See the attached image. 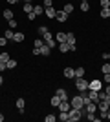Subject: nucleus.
I'll return each mask as SVG.
<instances>
[{"label": "nucleus", "mask_w": 110, "mask_h": 122, "mask_svg": "<svg viewBox=\"0 0 110 122\" xmlns=\"http://www.w3.org/2000/svg\"><path fill=\"white\" fill-rule=\"evenodd\" d=\"M86 118H88V120H92V122H97V120H99V117H95L94 113H86Z\"/></svg>", "instance_id": "29"}, {"label": "nucleus", "mask_w": 110, "mask_h": 122, "mask_svg": "<svg viewBox=\"0 0 110 122\" xmlns=\"http://www.w3.org/2000/svg\"><path fill=\"white\" fill-rule=\"evenodd\" d=\"M101 16H103V18H110V9L108 7H103V9H101V13H99Z\"/></svg>", "instance_id": "24"}, {"label": "nucleus", "mask_w": 110, "mask_h": 122, "mask_svg": "<svg viewBox=\"0 0 110 122\" xmlns=\"http://www.w3.org/2000/svg\"><path fill=\"white\" fill-rule=\"evenodd\" d=\"M108 60H110V53H108Z\"/></svg>", "instance_id": "51"}, {"label": "nucleus", "mask_w": 110, "mask_h": 122, "mask_svg": "<svg viewBox=\"0 0 110 122\" xmlns=\"http://www.w3.org/2000/svg\"><path fill=\"white\" fill-rule=\"evenodd\" d=\"M57 42L59 44H61V42H66V33H63V31L57 33Z\"/></svg>", "instance_id": "25"}, {"label": "nucleus", "mask_w": 110, "mask_h": 122, "mask_svg": "<svg viewBox=\"0 0 110 122\" xmlns=\"http://www.w3.org/2000/svg\"><path fill=\"white\" fill-rule=\"evenodd\" d=\"M59 118H61L63 122H68L70 120V111H61L59 113Z\"/></svg>", "instance_id": "15"}, {"label": "nucleus", "mask_w": 110, "mask_h": 122, "mask_svg": "<svg viewBox=\"0 0 110 122\" xmlns=\"http://www.w3.org/2000/svg\"><path fill=\"white\" fill-rule=\"evenodd\" d=\"M2 120H4V115H2V113H0V122H2Z\"/></svg>", "instance_id": "49"}, {"label": "nucleus", "mask_w": 110, "mask_h": 122, "mask_svg": "<svg viewBox=\"0 0 110 122\" xmlns=\"http://www.w3.org/2000/svg\"><path fill=\"white\" fill-rule=\"evenodd\" d=\"M59 51H61V53H68L70 51V44L68 42H61V44H59Z\"/></svg>", "instance_id": "13"}, {"label": "nucleus", "mask_w": 110, "mask_h": 122, "mask_svg": "<svg viewBox=\"0 0 110 122\" xmlns=\"http://www.w3.org/2000/svg\"><path fill=\"white\" fill-rule=\"evenodd\" d=\"M0 60L7 62V60H9V55H7V53H0Z\"/></svg>", "instance_id": "36"}, {"label": "nucleus", "mask_w": 110, "mask_h": 122, "mask_svg": "<svg viewBox=\"0 0 110 122\" xmlns=\"http://www.w3.org/2000/svg\"><path fill=\"white\" fill-rule=\"evenodd\" d=\"M84 109H86V113H95L97 104H95V102H88V104H84Z\"/></svg>", "instance_id": "7"}, {"label": "nucleus", "mask_w": 110, "mask_h": 122, "mask_svg": "<svg viewBox=\"0 0 110 122\" xmlns=\"http://www.w3.org/2000/svg\"><path fill=\"white\" fill-rule=\"evenodd\" d=\"M17 2H18V0H17Z\"/></svg>", "instance_id": "54"}, {"label": "nucleus", "mask_w": 110, "mask_h": 122, "mask_svg": "<svg viewBox=\"0 0 110 122\" xmlns=\"http://www.w3.org/2000/svg\"><path fill=\"white\" fill-rule=\"evenodd\" d=\"M33 13H35V15H42V13H44V5H33Z\"/></svg>", "instance_id": "16"}, {"label": "nucleus", "mask_w": 110, "mask_h": 122, "mask_svg": "<svg viewBox=\"0 0 110 122\" xmlns=\"http://www.w3.org/2000/svg\"><path fill=\"white\" fill-rule=\"evenodd\" d=\"M63 11L66 13V15H70V13H73V5H72V4H66V5L63 7Z\"/></svg>", "instance_id": "26"}, {"label": "nucleus", "mask_w": 110, "mask_h": 122, "mask_svg": "<svg viewBox=\"0 0 110 122\" xmlns=\"http://www.w3.org/2000/svg\"><path fill=\"white\" fill-rule=\"evenodd\" d=\"M13 35H15V31L11 29V27H9V29H6V31H4V36L7 38V40H13Z\"/></svg>", "instance_id": "17"}, {"label": "nucleus", "mask_w": 110, "mask_h": 122, "mask_svg": "<svg viewBox=\"0 0 110 122\" xmlns=\"http://www.w3.org/2000/svg\"><path fill=\"white\" fill-rule=\"evenodd\" d=\"M105 93H106V95H110V86H108V87L105 89Z\"/></svg>", "instance_id": "45"}, {"label": "nucleus", "mask_w": 110, "mask_h": 122, "mask_svg": "<svg viewBox=\"0 0 110 122\" xmlns=\"http://www.w3.org/2000/svg\"><path fill=\"white\" fill-rule=\"evenodd\" d=\"M106 118H110V107H108V111H106Z\"/></svg>", "instance_id": "46"}, {"label": "nucleus", "mask_w": 110, "mask_h": 122, "mask_svg": "<svg viewBox=\"0 0 110 122\" xmlns=\"http://www.w3.org/2000/svg\"><path fill=\"white\" fill-rule=\"evenodd\" d=\"M55 95H57V97H59V98H61V100H68V93L64 91L63 87H59L57 91H55Z\"/></svg>", "instance_id": "9"}, {"label": "nucleus", "mask_w": 110, "mask_h": 122, "mask_svg": "<svg viewBox=\"0 0 110 122\" xmlns=\"http://www.w3.org/2000/svg\"><path fill=\"white\" fill-rule=\"evenodd\" d=\"M13 67H17V60L9 58V60H7V69H13Z\"/></svg>", "instance_id": "30"}, {"label": "nucleus", "mask_w": 110, "mask_h": 122, "mask_svg": "<svg viewBox=\"0 0 110 122\" xmlns=\"http://www.w3.org/2000/svg\"><path fill=\"white\" fill-rule=\"evenodd\" d=\"M42 40H44V42H52V40H53V35H52V33H50V29H48L46 33L42 35Z\"/></svg>", "instance_id": "19"}, {"label": "nucleus", "mask_w": 110, "mask_h": 122, "mask_svg": "<svg viewBox=\"0 0 110 122\" xmlns=\"http://www.w3.org/2000/svg\"><path fill=\"white\" fill-rule=\"evenodd\" d=\"M6 69H7V62L0 60V71H6Z\"/></svg>", "instance_id": "35"}, {"label": "nucleus", "mask_w": 110, "mask_h": 122, "mask_svg": "<svg viewBox=\"0 0 110 122\" xmlns=\"http://www.w3.org/2000/svg\"><path fill=\"white\" fill-rule=\"evenodd\" d=\"M101 87H103V82L101 80H92L88 84V89H92V91H101Z\"/></svg>", "instance_id": "4"}, {"label": "nucleus", "mask_w": 110, "mask_h": 122, "mask_svg": "<svg viewBox=\"0 0 110 122\" xmlns=\"http://www.w3.org/2000/svg\"><path fill=\"white\" fill-rule=\"evenodd\" d=\"M72 107H75V109H83L84 107V98H83V95H75V97L72 98Z\"/></svg>", "instance_id": "2"}, {"label": "nucleus", "mask_w": 110, "mask_h": 122, "mask_svg": "<svg viewBox=\"0 0 110 122\" xmlns=\"http://www.w3.org/2000/svg\"><path fill=\"white\" fill-rule=\"evenodd\" d=\"M37 31H39V35H44V33H46V31H48V27H46V25H41V27H37Z\"/></svg>", "instance_id": "31"}, {"label": "nucleus", "mask_w": 110, "mask_h": 122, "mask_svg": "<svg viewBox=\"0 0 110 122\" xmlns=\"http://www.w3.org/2000/svg\"><path fill=\"white\" fill-rule=\"evenodd\" d=\"M97 107H99V111H108L110 104L106 100H99V102H97Z\"/></svg>", "instance_id": "10"}, {"label": "nucleus", "mask_w": 110, "mask_h": 122, "mask_svg": "<svg viewBox=\"0 0 110 122\" xmlns=\"http://www.w3.org/2000/svg\"><path fill=\"white\" fill-rule=\"evenodd\" d=\"M101 71H103V73H110V64H108V62H106V64H103Z\"/></svg>", "instance_id": "32"}, {"label": "nucleus", "mask_w": 110, "mask_h": 122, "mask_svg": "<svg viewBox=\"0 0 110 122\" xmlns=\"http://www.w3.org/2000/svg\"><path fill=\"white\" fill-rule=\"evenodd\" d=\"M55 20H57V22H66V20H68V15L61 9V11H57V13H55Z\"/></svg>", "instance_id": "6"}, {"label": "nucleus", "mask_w": 110, "mask_h": 122, "mask_svg": "<svg viewBox=\"0 0 110 122\" xmlns=\"http://www.w3.org/2000/svg\"><path fill=\"white\" fill-rule=\"evenodd\" d=\"M44 44H48V46L52 47V49H53V47H55V40H52V42H44Z\"/></svg>", "instance_id": "44"}, {"label": "nucleus", "mask_w": 110, "mask_h": 122, "mask_svg": "<svg viewBox=\"0 0 110 122\" xmlns=\"http://www.w3.org/2000/svg\"><path fill=\"white\" fill-rule=\"evenodd\" d=\"M4 46H7V38H6V36H0V47H4Z\"/></svg>", "instance_id": "34"}, {"label": "nucleus", "mask_w": 110, "mask_h": 122, "mask_svg": "<svg viewBox=\"0 0 110 122\" xmlns=\"http://www.w3.org/2000/svg\"><path fill=\"white\" fill-rule=\"evenodd\" d=\"M44 120H46V122H55V115H46Z\"/></svg>", "instance_id": "38"}, {"label": "nucleus", "mask_w": 110, "mask_h": 122, "mask_svg": "<svg viewBox=\"0 0 110 122\" xmlns=\"http://www.w3.org/2000/svg\"><path fill=\"white\" fill-rule=\"evenodd\" d=\"M24 40V33H15L13 35V42H22Z\"/></svg>", "instance_id": "22"}, {"label": "nucleus", "mask_w": 110, "mask_h": 122, "mask_svg": "<svg viewBox=\"0 0 110 122\" xmlns=\"http://www.w3.org/2000/svg\"><path fill=\"white\" fill-rule=\"evenodd\" d=\"M7 22H9V27H11V29H15V27H17V20H15V18H11V20H7Z\"/></svg>", "instance_id": "37"}, {"label": "nucleus", "mask_w": 110, "mask_h": 122, "mask_svg": "<svg viewBox=\"0 0 110 122\" xmlns=\"http://www.w3.org/2000/svg\"><path fill=\"white\" fill-rule=\"evenodd\" d=\"M50 53H52V47L48 46V44H42L41 46V55L42 56H50Z\"/></svg>", "instance_id": "8"}, {"label": "nucleus", "mask_w": 110, "mask_h": 122, "mask_svg": "<svg viewBox=\"0 0 110 122\" xmlns=\"http://www.w3.org/2000/svg\"><path fill=\"white\" fill-rule=\"evenodd\" d=\"M6 2H9V4H15L17 0H6Z\"/></svg>", "instance_id": "47"}, {"label": "nucleus", "mask_w": 110, "mask_h": 122, "mask_svg": "<svg viewBox=\"0 0 110 122\" xmlns=\"http://www.w3.org/2000/svg\"><path fill=\"white\" fill-rule=\"evenodd\" d=\"M73 80H75V87H77L79 91H86V89H88V84H90V82L86 80L84 76H79V78H73Z\"/></svg>", "instance_id": "1"}, {"label": "nucleus", "mask_w": 110, "mask_h": 122, "mask_svg": "<svg viewBox=\"0 0 110 122\" xmlns=\"http://www.w3.org/2000/svg\"><path fill=\"white\" fill-rule=\"evenodd\" d=\"M24 2H31V0H24Z\"/></svg>", "instance_id": "50"}, {"label": "nucleus", "mask_w": 110, "mask_h": 122, "mask_svg": "<svg viewBox=\"0 0 110 122\" xmlns=\"http://www.w3.org/2000/svg\"><path fill=\"white\" fill-rule=\"evenodd\" d=\"M63 73H64V76H66V78H75V69H72V67H66Z\"/></svg>", "instance_id": "11"}, {"label": "nucleus", "mask_w": 110, "mask_h": 122, "mask_svg": "<svg viewBox=\"0 0 110 122\" xmlns=\"http://www.w3.org/2000/svg\"><path fill=\"white\" fill-rule=\"evenodd\" d=\"M83 2H88V0H83Z\"/></svg>", "instance_id": "52"}, {"label": "nucleus", "mask_w": 110, "mask_h": 122, "mask_svg": "<svg viewBox=\"0 0 110 122\" xmlns=\"http://www.w3.org/2000/svg\"><path fill=\"white\" fill-rule=\"evenodd\" d=\"M79 76H84V67H77L75 69V78H79Z\"/></svg>", "instance_id": "27"}, {"label": "nucleus", "mask_w": 110, "mask_h": 122, "mask_svg": "<svg viewBox=\"0 0 110 122\" xmlns=\"http://www.w3.org/2000/svg\"><path fill=\"white\" fill-rule=\"evenodd\" d=\"M44 13H46L48 18H55V13H57V11L53 9V7H44Z\"/></svg>", "instance_id": "12"}, {"label": "nucleus", "mask_w": 110, "mask_h": 122, "mask_svg": "<svg viewBox=\"0 0 110 122\" xmlns=\"http://www.w3.org/2000/svg\"><path fill=\"white\" fill-rule=\"evenodd\" d=\"M110 5V0H101V7H108Z\"/></svg>", "instance_id": "41"}, {"label": "nucleus", "mask_w": 110, "mask_h": 122, "mask_svg": "<svg viewBox=\"0 0 110 122\" xmlns=\"http://www.w3.org/2000/svg\"><path fill=\"white\" fill-rule=\"evenodd\" d=\"M2 84H4V78H2V76H0V86H2Z\"/></svg>", "instance_id": "48"}, {"label": "nucleus", "mask_w": 110, "mask_h": 122, "mask_svg": "<svg viewBox=\"0 0 110 122\" xmlns=\"http://www.w3.org/2000/svg\"><path fill=\"white\" fill-rule=\"evenodd\" d=\"M81 117H83V111H81V109H75V107H72V109H70V122L81 120Z\"/></svg>", "instance_id": "3"}, {"label": "nucleus", "mask_w": 110, "mask_h": 122, "mask_svg": "<svg viewBox=\"0 0 110 122\" xmlns=\"http://www.w3.org/2000/svg\"><path fill=\"white\" fill-rule=\"evenodd\" d=\"M66 42L68 44H75V35L73 33H66Z\"/></svg>", "instance_id": "23"}, {"label": "nucleus", "mask_w": 110, "mask_h": 122, "mask_svg": "<svg viewBox=\"0 0 110 122\" xmlns=\"http://www.w3.org/2000/svg\"><path fill=\"white\" fill-rule=\"evenodd\" d=\"M53 5V0H44V7H52Z\"/></svg>", "instance_id": "40"}, {"label": "nucleus", "mask_w": 110, "mask_h": 122, "mask_svg": "<svg viewBox=\"0 0 110 122\" xmlns=\"http://www.w3.org/2000/svg\"><path fill=\"white\" fill-rule=\"evenodd\" d=\"M42 44H44V40H42V38H37V40L33 42V46H35V47H41Z\"/></svg>", "instance_id": "33"}, {"label": "nucleus", "mask_w": 110, "mask_h": 122, "mask_svg": "<svg viewBox=\"0 0 110 122\" xmlns=\"http://www.w3.org/2000/svg\"><path fill=\"white\" fill-rule=\"evenodd\" d=\"M33 55H37V56L41 55V47H35V49H33Z\"/></svg>", "instance_id": "43"}, {"label": "nucleus", "mask_w": 110, "mask_h": 122, "mask_svg": "<svg viewBox=\"0 0 110 122\" xmlns=\"http://www.w3.org/2000/svg\"><path fill=\"white\" fill-rule=\"evenodd\" d=\"M50 104H52L53 107H57L59 104H61V98H59L57 95H53V97H52V100H50Z\"/></svg>", "instance_id": "20"}, {"label": "nucleus", "mask_w": 110, "mask_h": 122, "mask_svg": "<svg viewBox=\"0 0 110 122\" xmlns=\"http://www.w3.org/2000/svg\"><path fill=\"white\" fill-rule=\"evenodd\" d=\"M103 82L110 84V73H105V75H103Z\"/></svg>", "instance_id": "39"}, {"label": "nucleus", "mask_w": 110, "mask_h": 122, "mask_svg": "<svg viewBox=\"0 0 110 122\" xmlns=\"http://www.w3.org/2000/svg\"><path fill=\"white\" fill-rule=\"evenodd\" d=\"M24 106H26V100L24 98H17V107H18L20 113H24Z\"/></svg>", "instance_id": "14"}, {"label": "nucleus", "mask_w": 110, "mask_h": 122, "mask_svg": "<svg viewBox=\"0 0 110 122\" xmlns=\"http://www.w3.org/2000/svg\"><path fill=\"white\" fill-rule=\"evenodd\" d=\"M2 15H4L6 20H11V18H13V11H11V9H4V13H2Z\"/></svg>", "instance_id": "21"}, {"label": "nucleus", "mask_w": 110, "mask_h": 122, "mask_svg": "<svg viewBox=\"0 0 110 122\" xmlns=\"http://www.w3.org/2000/svg\"><path fill=\"white\" fill-rule=\"evenodd\" d=\"M88 9H90V4H88V2H81V11H83V13H86Z\"/></svg>", "instance_id": "28"}, {"label": "nucleus", "mask_w": 110, "mask_h": 122, "mask_svg": "<svg viewBox=\"0 0 110 122\" xmlns=\"http://www.w3.org/2000/svg\"><path fill=\"white\" fill-rule=\"evenodd\" d=\"M35 13H28V20H35Z\"/></svg>", "instance_id": "42"}, {"label": "nucleus", "mask_w": 110, "mask_h": 122, "mask_svg": "<svg viewBox=\"0 0 110 122\" xmlns=\"http://www.w3.org/2000/svg\"><path fill=\"white\" fill-rule=\"evenodd\" d=\"M108 9H110V5H108Z\"/></svg>", "instance_id": "53"}, {"label": "nucleus", "mask_w": 110, "mask_h": 122, "mask_svg": "<svg viewBox=\"0 0 110 122\" xmlns=\"http://www.w3.org/2000/svg\"><path fill=\"white\" fill-rule=\"evenodd\" d=\"M24 13H33V5H31V2H24Z\"/></svg>", "instance_id": "18"}, {"label": "nucleus", "mask_w": 110, "mask_h": 122, "mask_svg": "<svg viewBox=\"0 0 110 122\" xmlns=\"http://www.w3.org/2000/svg\"><path fill=\"white\" fill-rule=\"evenodd\" d=\"M59 111H70L72 109V104H70V100H61V104H59Z\"/></svg>", "instance_id": "5"}]
</instances>
